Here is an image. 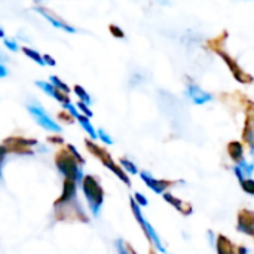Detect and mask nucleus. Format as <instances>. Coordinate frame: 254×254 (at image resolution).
<instances>
[{"mask_svg":"<svg viewBox=\"0 0 254 254\" xmlns=\"http://www.w3.org/2000/svg\"><path fill=\"white\" fill-rule=\"evenodd\" d=\"M77 186L79 183L73 179H63V189H61V195L54 201V204H63L71 199L77 198Z\"/></svg>","mask_w":254,"mask_h":254,"instance_id":"12","label":"nucleus"},{"mask_svg":"<svg viewBox=\"0 0 254 254\" xmlns=\"http://www.w3.org/2000/svg\"><path fill=\"white\" fill-rule=\"evenodd\" d=\"M85 147H86V150H88L92 156H95L107 170H110L121 182H124L128 188H131V180H129L128 174L124 171V168H122L119 164L115 162V159L112 158V155L109 153V150H107L106 147L98 146V144H97L94 140H91V138H86V140H85Z\"/></svg>","mask_w":254,"mask_h":254,"instance_id":"5","label":"nucleus"},{"mask_svg":"<svg viewBox=\"0 0 254 254\" xmlns=\"http://www.w3.org/2000/svg\"><path fill=\"white\" fill-rule=\"evenodd\" d=\"M54 219L61 223H89V217L85 213L79 199H71L63 204H54Z\"/></svg>","mask_w":254,"mask_h":254,"instance_id":"4","label":"nucleus"},{"mask_svg":"<svg viewBox=\"0 0 254 254\" xmlns=\"http://www.w3.org/2000/svg\"><path fill=\"white\" fill-rule=\"evenodd\" d=\"M237 231L249 237H254V211L247 210V208H243L238 211Z\"/></svg>","mask_w":254,"mask_h":254,"instance_id":"10","label":"nucleus"},{"mask_svg":"<svg viewBox=\"0 0 254 254\" xmlns=\"http://www.w3.org/2000/svg\"><path fill=\"white\" fill-rule=\"evenodd\" d=\"M97 134H98V138L104 143V144H107V146H110V144H113V138L104 131V129H97Z\"/></svg>","mask_w":254,"mask_h":254,"instance_id":"28","label":"nucleus"},{"mask_svg":"<svg viewBox=\"0 0 254 254\" xmlns=\"http://www.w3.org/2000/svg\"><path fill=\"white\" fill-rule=\"evenodd\" d=\"M74 119L79 122V125L83 128V131L89 135V138H91V140H97V138H98L97 129L94 128V125L91 124V121H89V118H88V116H85V115H82L80 112H77V113L74 115Z\"/></svg>","mask_w":254,"mask_h":254,"instance_id":"18","label":"nucleus"},{"mask_svg":"<svg viewBox=\"0 0 254 254\" xmlns=\"http://www.w3.org/2000/svg\"><path fill=\"white\" fill-rule=\"evenodd\" d=\"M76 107H77V110H79L82 115H85V116H88V118H92V112H91V109H89V104L79 101V103L76 104Z\"/></svg>","mask_w":254,"mask_h":254,"instance_id":"29","label":"nucleus"},{"mask_svg":"<svg viewBox=\"0 0 254 254\" xmlns=\"http://www.w3.org/2000/svg\"><path fill=\"white\" fill-rule=\"evenodd\" d=\"M6 156H7L6 147L3 144H0V180H1V168H3V164L6 161Z\"/></svg>","mask_w":254,"mask_h":254,"instance_id":"33","label":"nucleus"},{"mask_svg":"<svg viewBox=\"0 0 254 254\" xmlns=\"http://www.w3.org/2000/svg\"><path fill=\"white\" fill-rule=\"evenodd\" d=\"M119 165L124 168V171H125L127 174H137V173H138V168H137V165H135L132 161L127 159V158H121V161H119Z\"/></svg>","mask_w":254,"mask_h":254,"instance_id":"23","label":"nucleus"},{"mask_svg":"<svg viewBox=\"0 0 254 254\" xmlns=\"http://www.w3.org/2000/svg\"><path fill=\"white\" fill-rule=\"evenodd\" d=\"M237 253H238V254H249V249H247V247H244V246H240V247H237Z\"/></svg>","mask_w":254,"mask_h":254,"instance_id":"37","label":"nucleus"},{"mask_svg":"<svg viewBox=\"0 0 254 254\" xmlns=\"http://www.w3.org/2000/svg\"><path fill=\"white\" fill-rule=\"evenodd\" d=\"M150 254H156V252L155 250H150Z\"/></svg>","mask_w":254,"mask_h":254,"instance_id":"41","label":"nucleus"},{"mask_svg":"<svg viewBox=\"0 0 254 254\" xmlns=\"http://www.w3.org/2000/svg\"><path fill=\"white\" fill-rule=\"evenodd\" d=\"M228 155L235 164L244 161V146H243V143L241 141H231L228 144Z\"/></svg>","mask_w":254,"mask_h":254,"instance_id":"19","label":"nucleus"},{"mask_svg":"<svg viewBox=\"0 0 254 254\" xmlns=\"http://www.w3.org/2000/svg\"><path fill=\"white\" fill-rule=\"evenodd\" d=\"M250 152H252V155H253V158H254V144L253 146H250Z\"/></svg>","mask_w":254,"mask_h":254,"instance_id":"40","label":"nucleus"},{"mask_svg":"<svg viewBox=\"0 0 254 254\" xmlns=\"http://www.w3.org/2000/svg\"><path fill=\"white\" fill-rule=\"evenodd\" d=\"M132 198L135 199V202H137L140 207H146V205L149 204V199H147L143 193H140V192H135Z\"/></svg>","mask_w":254,"mask_h":254,"instance_id":"32","label":"nucleus"},{"mask_svg":"<svg viewBox=\"0 0 254 254\" xmlns=\"http://www.w3.org/2000/svg\"><path fill=\"white\" fill-rule=\"evenodd\" d=\"M214 247L217 254H238L237 253V247L234 246V243L225 237V235H217L216 241H214Z\"/></svg>","mask_w":254,"mask_h":254,"instance_id":"16","label":"nucleus"},{"mask_svg":"<svg viewBox=\"0 0 254 254\" xmlns=\"http://www.w3.org/2000/svg\"><path fill=\"white\" fill-rule=\"evenodd\" d=\"M186 95L192 100V103L202 106L207 104L213 100V95L207 91H204L201 86H198L195 82H188L186 83Z\"/></svg>","mask_w":254,"mask_h":254,"instance_id":"11","label":"nucleus"},{"mask_svg":"<svg viewBox=\"0 0 254 254\" xmlns=\"http://www.w3.org/2000/svg\"><path fill=\"white\" fill-rule=\"evenodd\" d=\"M73 92L76 94V97L79 98V101L82 103H86V104H91L92 100H91V95L85 91V88H82L80 85H74L73 86Z\"/></svg>","mask_w":254,"mask_h":254,"instance_id":"22","label":"nucleus"},{"mask_svg":"<svg viewBox=\"0 0 254 254\" xmlns=\"http://www.w3.org/2000/svg\"><path fill=\"white\" fill-rule=\"evenodd\" d=\"M0 39H4V30L0 27Z\"/></svg>","mask_w":254,"mask_h":254,"instance_id":"39","label":"nucleus"},{"mask_svg":"<svg viewBox=\"0 0 254 254\" xmlns=\"http://www.w3.org/2000/svg\"><path fill=\"white\" fill-rule=\"evenodd\" d=\"M22 54H24L27 58H30L31 61L37 63L39 65H45L43 55H40L37 51H34V49H31V48H27V46H22Z\"/></svg>","mask_w":254,"mask_h":254,"instance_id":"21","label":"nucleus"},{"mask_svg":"<svg viewBox=\"0 0 254 254\" xmlns=\"http://www.w3.org/2000/svg\"><path fill=\"white\" fill-rule=\"evenodd\" d=\"M129 207H131V211H132V214H134L135 220L138 222L140 228L143 229V232H144L146 238H147V240L155 246V249H156L158 252L167 254V249L164 247V244H162V241H161V238H159L158 232H156V231H155V228L147 222V219H144V216H143V213H141V207L135 202V199H134L132 196L129 198Z\"/></svg>","mask_w":254,"mask_h":254,"instance_id":"7","label":"nucleus"},{"mask_svg":"<svg viewBox=\"0 0 254 254\" xmlns=\"http://www.w3.org/2000/svg\"><path fill=\"white\" fill-rule=\"evenodd\" d=\"M36 86H37V88H40L45 94H48V95H49V97H52L54 100H57L58 103H61L63 106H65V104H70V103H71V101H70L68 94H65V92H63V91L57 89L51 82L37 80V82H36Z\"/></svg>","mask_w":254,"mask_h":254,"instance_id":"13","label":"nucleus"},{"mask_svg":"<svg viewBox=\"0 0 254 254\" xmlns=\"http://www.w3.org/2000/svg\"><path fill=\"white\" fill-rule=\"evenodd\" d=\"M254 173V164L253 162H249V161H241L238 164H235L234 167V174L237 176V179L240 182L246 180V179H252Z\"/></svg>","mask_w":254,"mask_h":254,"instance_id":"17","label":"nucleus"},{"mask_svg":"<svg viewBox=\"0 0 254 254\" xmlns=\"http://www.w3.org/2000/svg\"><path fill=\"white\" fill-rule=\"evenodd\" d=\"M140 177L144 182V185L150 190H153L155 193H158V195H164L165 192H168L170 188L174 186V182H171V180H162V179H155L149 171H140Z\"/></svg>","mask_w":254,"mask_h":254,"instance_id":"9","label":"nucleus"},{"mask_svg":"<svg viewBox=\"0 0 254 254\" xmlns=\"http://www.w3.org/2000/svg\"><path fill=\"white\" fill-rule=\"evenodd\" d=\"M162 196H164V201H165V202H168L173 208H176L180 214H183V216H186V217L192 216V213H193V207H192L189 202H186V201H183V199L177 198L176 195H173V193H170V192H165Z\"/></svg>","mask_w":254,"mask_h":254,"instance_id":"14","label":"nucleus"},{"mask_svg":"<svg viewBox=\"0 0 254 254\" xmlns=\"http://www.w3.org/2000/svg\"><path fill=\"white\" fill-rule=\"evenodd\" d=\"M109 30H110V33H112L115 37H118V39H125V33H124V30H122L121 27L112 24V25H109Z\"/></svg>","mask_w":254,"mask_h":254,"instance_id":"31","label":"nucleus"},{"mask_svg":"<svg viewBox=\"0 0 254 254\" xmlns=\"http://www.w3.org/2000/svg\"><path fill=\"white\" fill-rule=\"evenodd\" d=\"M34 1H37V3H39V1H40V0H34Z\"/></svg>","mask_w":254,"mask_h":254,"instance_id":"42","label":"nucleus"},{"mask_svg":"<svg viewBox=\"0 0 254 254\" xmlns=\"http://www.w3.org/2000/svg\"><path fill=\"white\" fill-rule=\"evenodd\" d=\"M1 144L6 147L7 155H18V156H33L34 155V146L39 144L36 138L22 137V135H10L6 137Z\"/></svg>","mask_w":254,"mask_h":254,"instance_id":"6","label":"nucleus"},{"mask_svg":"<svg viewBox=\"0 0 254 254\" xmlns=\"http://www.w3.org/2000/svg\"><path fill=\"white\" fill-rule=\"evenodd\" d=\"M27 112L31 115V118L43 129H46L49 132H55V134H60L61 132V127L45 112V109L40 104H37V103H28L27 104Z\"/></svg>","mask_w":254,"mask_h":254,"instance_id":"8","label":"nucleus"},{"mask_svg":"<svg viewBox=\"0 0 254 254\" xmlns=\"http://www.w3.org/2000/svg\"><path fill=\"white\" fill-rule=\"evenodd\" d=\"M54 164L55 168L58 170V173L63 176V179H73L76 180L79 185L83 179V171H82V165L76 161V158L68 152L67 147H60L55 155H54Z\"/></svg>","mask_w":254,"mask_h":254,"instance_id":"3","label":"nucleus"},{"mask_svg":"<svg viewBox=\"0 0 254 254\" xmlns=\"http://www.w3.org/2000/svg\"><path fill=\"white\" fill-rule=\"evenodd\" d=\"M4 46L9 49V51H12V52H16L19 48H18V43L15 42V40H10V39H4Z\"/></svg>","mask_w":254,"mask_h":254,"instance_id":"34","label":"nucleus"},{"mask_svg":"<svg viewBox=\"0 0 254 254\" xmlns=\"http://www.w3.org/2000/svg\"><path fill=\"white\" fill-rule=\"evenodd\" d=\"M49 82H51L57 89H60V91H63V92H65V94H70V86H68L65 82H63L58 76H51V77H49Z\"/></svg>","mask_w":254,"mask_h":254,"instance_id":"24","label":"nucleus"},{"mask_svg":"<svg viewBox=\"0 0 254 254\" xmlns=\"http://www.w3.org/2000/svg\"><path fill=\"white\" fill-rule=\"evenodd\" d=\"M46 141H48L49 144H52V146H57V147H61V146L64 144V138H63L61 135H58V134L49 135V137L46 138Z\"/></svg>","mask_w":254,"mask_h":254,"instance_id":"27","label":"nucleus"},{"mask_svg":"<svg viewBox=\"0 0 254 254\" xmlns=\"http://www.w3.org/2000/svg\"><path fill=\"white\" fill-rule=\"evenodd\" d=\"M115 247L118 250V254H138L135 252V249L125 240H116Z\"/></svg>","mask_w":254,"mask_h":254,"instance_id":"20","label":"nucleus"},{"mask_svg":"<svg viewBox=\"0 0 254 254\" xmlns=\"http://www.w3.org/2000/svg\"><path fill=\"white\" fill-rule=\"evenodd\" d=\"M43 61H45V65H51V67H54L57 63H55V60L49 55V54H45L43 55Z\"/></svg>","mask_w":254,"mask_h":254,"instance_id":"35","label":"nucleus"},{"mask_svg":"<svg viewBox=\"0 0 254 254\" xmlns=\"http://www.w3.org/2000/svg\"><path fill=\"white\" fill-rule=\"evenodd\" d=\"M241 183V189L247 193V195H252L254 196V180L253 179H246V180H243V182H240Z\"/></svg>","mask_w":254,"mask_h":254,"instance_id":"25","label":"nucleus"},{"mask_svg":"<svg viewBox=\"0 0 254 254\" xmlns=\"http://www.w3.org/2000/svg\"><path fill=\"white\" fill-rule=\"evenodd\" d=\"M0 60H3V61H6V60H7V57H6L1 51H0Z\"/></svg>","mask_w":254,"mask_h":254,"instance_id":"38","label":"nucleus"},{"mask_svg":"<svg viewBox=\"0 0 254 254\" xmlns=\"http://www.w3.org/2000/svg\"><path fill=\"white\" fill-rule=\"evenodd\" d=\"M226 39H228V33L223 31L222 34H219V36H216L214 39L208 40L207 45H208V48H210L214 54H217V55L223 60V63L226 64V67L229 68L231 74L234 76V79H235L237 82H240V83H243V85H250V83H253V76H252L250 73H247V71L238 64V61L226 51V48H225Z\"/></svg>","mask_w":254,"mask_h":254,"instance_id":"1","label":"nucleus"},{"mask_svg":"<svg viewBox=\"0 0 254 254\" xmlns=\"http://www.w3.org/2000/svg\"><path fill=\"white\" fill-rule=\"evenodd\" d=\"M34 12H37L39 15H42L48 22H51L55 28H60V30H63V31H65V33H71V34H74L77 30L74 28V27H71L70 24H67V22H64L63 19H60V18H55L54 15H51L46 9H43V7H39V6H36L34 9H33Z\"/></svg>","mask_w":254,"mask_h":254,"instance_id":"15","label":"nucleus"},{"mask_svg":"<svg viewBox=\"0 0 254 254\" xmlns=\"http://www.w3.org/2000/svg\"><path fill=\"white\" fill-rule=\"evenodd\" d=\"M9 74V71H7V68L0 63V79H3V77H6Z\"/></svg>","mask_w":254,"mask_h":254,"instance_id":"36","label":"nucleus"},{"mask_svg":"<svg viewBox=\"0 0 254 254\" xmlns=\"http://www.w3.org/2000/svg\"><path fill=\"white\" fill-rule=\"evenodd\" d=\"M80 189L83 192V196L88 202L89 211L94 217H98L104 204V189L98 180V177L92 174H85L80 182Z\"/></svg>","mask_w":254,"mask_h":254,"instance_id":"2","label":"nucleus"},{"mask_svg":"<svg viewBox=\"0 0 254 254\" xmlns=\"http://www.w3.org/2000/svg\"><path fill=\"white\" fill-rule=\"evenodd\" d=\"M65 147L68 149V152H70V153H71V155H73V156L76 158V161H77V162H79V164H80L82 167H83V165L86 164L85 158H83V156H82V155L79 153V150L76 149V146H73V144H65Z\"/></svg>","mask_w":254,"mask_h":254,"instance_id":"26","label":"nucleus"},{"mask_svg":"<svg viewBox=\"0 0 254 254\" xmlns=\"http://www.w3.org/2000/svg\"><path fill=\"white\" fill-rule=\"evenodd\" d=\"M58 118H60V121L61 122H64V124H73L76 119H74V116L71 115V113H68L67 110H63L60 115H58Z\"/></svg>","mask_w":254,"mask_h":254,"instance_id":"30","label":"nucleus"}]
</instances>
